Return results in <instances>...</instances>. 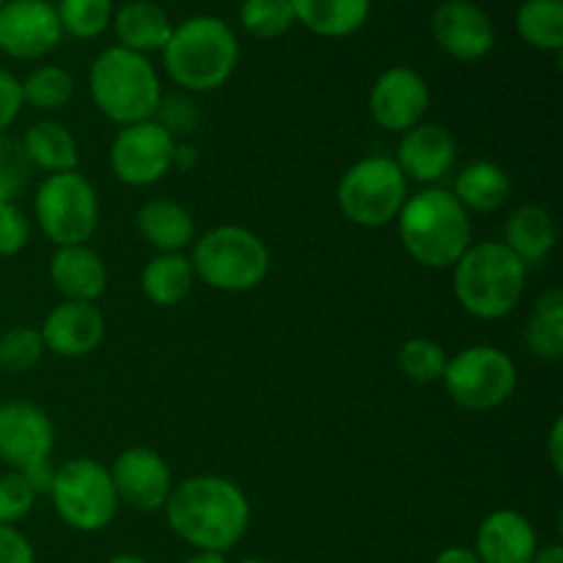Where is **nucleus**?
<instances>
[{"label": "nucleus", "instance_id": "1", "mask_svg": "<svg viewBox=\"0 0 563 563\" xmlns=\"http://www.w3.org/2000/svg\"><path fill=\"white\" fill-rule=\"evenodd\" d=\"M168 526L198 553H225L245 537L251 504L225 476H192L174 487L163 506Z\"/></svg>", "mask_w": 563, "mask_h": 563}, {"label": "nucleus", "instance_id": "2", "mask_svg": "<svg viewBox=\"0 0 563 563\" xmlns=\"http://www.w3.org/2000/svg\"><path fill=\"white\" fill-rule=\"evenodd\" d=\"M396 223L401 245L421 267H454L462 253L473 245L471 212L456 201L454 192L443 187H429L407 196Z\"/></svg>", "mask_w": 563, "mask_h": 563}, {"label": "nucleus", "instance_id": "3", "mask_svg": "<svg viewBox=\"0 0 563 563\" xmlns=\"http://www.w3.org/2000/svg\"><path fill=\"white\" fill-rule=\"evenodd\" d=\"M240 64V42L225 20L198 14L174 25L163 47V66L170 80L190 93H209L225 86Z\"/></svg>", "mask_w": 563, "mask_h": 563}, {"label": "nucleus", "instance_id": "4", "mask_svg": "<svg viewBox=\"0 0 563 563\" xmlns=\"http://www.w3.org/2000/svg\"><path fill=\"white\" fill-rule=\"evenodd\" d=\"M528 267L498 240L476 242L454 264V295L476 319H504L520 306Z\"/></svg>", "mask_w": 563, "mask_h": 563}, {"label": "nucleus", "instance_id": "5", "mask_svg": "<svg viewBox=\"0 0 563 563\" xmlns=\"http://www.w3.org/2000/svg\"><path fill=\"white\" fill-rule=\"evenodd\" d=\"M88 91L99 113L121 126L154 119L163 104V86L152 60L119 44L93 58Z\"/></svg>", "mask_w": 563, "mask_h": 563}, {"label": "nucleus", "instance_id": "6", "mask_svg": "<svg viewBox=\"0 0 563 563\" xmlns=\"http://www.w3.org/2000/svg\"><path fill=\"white\" fill-rule=\"evenodd\" d=\"M192 273L218 291H251L267 278L269 251L245 225H218L192 247Z\"/></svg>", "mask_w": 563, "mask_h": 563}, {"label": "nucleus", "instance_id": "7", "mask_svg": "<svg viewBox=\"0 0 563 563\" xmlns=\"http://www.w3.org/2000/svg\"><path fill=\"white\" fill-rule=\"evenodd\" d=\"M49 500L60 520L80 533H97L113 522L119 511L113 478L97 460H69L55 471Z\"/></svg>", "mask_w": 563, "mask_h": 563}, {"label": "nucleus", "instance_id": "8", "mask_svg": "<svg viewBox=\"0 0 563 563\" xmlns=\"http://www.w3.org/2000/svg\"><path fill=\"white\" fill-rule=\"evenodd\" d=\"M335 201L350 223L379 229L399 218L407 201V179L396 159L374 154L355 163L341 176Z\"/></svg>", "mask_w": 563, "mask_h": 563}, {"label": "nucleus", "instance_id": "9", "mask_svg": "<svg viewBox=\"0 0 563 563\" xmlns=\"http://www.w3.org/2000/svg\"><path fill=\"white\" fill-rule=\"evenodd\" d=\"M42 234L58 247L86 245L99 223V198L91 181L77 170L49 174L33 201Z\"/></svg>", "mask_w": 563, "mask_h": 563}, {"label": "nucleus", "instance_id": "10", "mask_svg": "<svg viewBox=\"0 0 563 563\" xmlns=\"http://www.w3.org/2000/svg\"><path fill=\"white\" fill-rule=\"evenodd\" d=\"M440 383L460 407L487 412L511 399L517 388V366L498 346L476 344L449 357Z\"/></svg>", "mask_w": 563, "mask_h": 563}, {"label": "nucleus", "instance_id": "11", "mask_svg": "<svg viewBox=\"0 0 563 563\" xmlns=\"http://www.w3.org/2000/svg\"><path fill=\"white\" fill-rule=\"evenodd\" d=\"M176 159V141L159 121H137L121 126L110 146V168L130 187H148L163 179Z\"/></svg>", "mask_w": 563, "mask_h": 563}, {"label": "nucleus", "instance_id": "12", "mask_svg": "<svg viewBox=\"0 0 563 563\" xmlns=\"http://www.w3.org/2000/svg\"><path fill=\"white\" fill-rule=\"evenodd\" d=\"M64 38L49 0H5L0 5V49L9 58L36 60L53 53Z\"/></svg>", "mask_w": 563, "mask_h": 563}, {"label": "nucleus", "instance_id": "13", "mask_svg": "<svg viewBox=\"0 0 563 563\" xmlns=\"http://www.w3.org/2000/svg\"><path fill=\"white\" fill-rule=\"evenodd\" d=\"M432 93H429L427 80L421 71L410 69V66H390L383 75L374 80L372 93H368V110L372 119L377 121L383 130L401 132L421 124L427 115Z\"/></svg>", "mask_w": 563, "mask_h": 563}, {"label": "nucleus", "instance_id": "14", "mask_svg": "<svg viewBox=\"0 0 563 563\" xmlns=\"http://www.w3.org/2000/svg\"><path fill=\"white\" fill-rule=\"evenodd\" d=\"M110 478H113L119 504L132 506L137 511L163 509L174 493V476H170L168 462L152 449L121 451L110 467Z\"/></svg>", "mask_w": 563, "mask_h": 563}, {"label": "nucleus", "instance_id": "15", "mask_svg": "<svg viewBox=\"0 0 563 563\" xmlns=\"http://www.w3.org/2000/svg\"><path fill=\"white\" fill-rule=\"evenodd\" d=\"M55 443L53 421L42 407L31 401H3L0 405V462L11 471L49 460Z\"/></svg>", "mask_w": 563, "mask_h": 563}, {"label": "nucleus", "instance_id": "16", "mask_svg": "<svg viewBox=\"0 0 563 563\" xmlns=\"http://www.w3.org/2000/svg\"><path fill=\"white\" fill-rule=\"evenodd\" d=\"M432 33L456 60H482L495 47L493 20L473 0H443L432 14Z\"/></svg>", "mask_w": 563, "mask_h": 563}, {"label": "nucleus", "instance_id": "17", "mask_svg": "<svg viewBox=\"0 0 563 563\" xmlns=\"http://www.w3.org/2000/svg\"><path fill=\"white\" fill-rule=\"evenodd\" d=\"M102 311L93 302H69L64 300L47 313L38 333H42L44 350L60 357H86L104 341Z\"/></svg>", "mask_w": 563, "mask_h": 563}, {"label": "nucleus", "instance_id": "18", "mask_svg": "<svg viewBox=\"0 0 563 563\" xmlns=\"http://www.w3.org/2000/svg\"><path fill=\"white\" fill-rule=\"evenodd\" d=\"M456 159V141L445 126L418 124L401 135L396 165L407 181L432 185L451 170Z\"/></svg>", "mask_w": 563, "mask_h": 563}, {"label": "nucleus", "instance_id": "19", "mask_svg": "<svg viewBox=\"0 0 563 563\" xmlns=\"http://www.w3.org/2000/svg\"><path fill=\"white\" fill-rule=\"evenodd\" d=\"M539 539L528 517L515 509H498L484 517L476 533V550L482 563H531Z\"/></svg>", "mask_w": 563, "mask_h": 563}, {"label": "nucleus", "instance_id": "20", "mask_svg": "<svg viewBox=\"0 0 563 563\" xmlns=\"http://www.w3.org/2000/svg\"><path fill=\"white\" fill-rule=\"evenodd\" d=\"M49 280L69 302H93L108 289L102 256L88 245H66L49 258Z\"/></svg>", "mask_w": 563, "mask_h": 563}, {"label": "nucleus", "instance_id": "21", "mask_svg": "<svg viewBox=\"0 0 563 563\" xmlns=\"http://www.w3.org/2000/svg\"><path fill=\"white\" fill-rule=\"evenodd\" d=\"M113 31L119 38V47L132 53H163L174 33V22L165 14L163 5L154 0H130L121 9L113 11Z\"/></svg>", "mask_w": 563, "mask_h": 563}, {"label": "nucleus", "instance_id": "22", "mask_svg": "<svg viewBox=\"0 0 563 563\" xmlns=\"http://www.w3.org/2000/svg\"><path fill=\"white\" fill-rule=\"evenodd\" d=\"M135 225L137 234L159 253H179L181 247L196 240L192 214L170 198H154V201L143 203L135 214Z\"/></svg>", "mask_w": 563, "mask_h": 563}, {"label": "nucleus", "instance_id": "23", "mask_svg": "<svg viewBox=\"0 0 563 563\" xmlns=\"http://www.w3.org/2000/svg\"><path fill=\"white\" fill-rule=\"evenodd\" d=\"M555 240H559V231H555L553 218H550L548 209L537 207V203H526V207L515 209L506 220L504 245L526 267L542 264L553 253Z\"/></svg>", "mask_w": 563, "mask_h": 563}, {"label": "nucleus", "instance_id": "24", "mask_svg": "<svg viewBox=\"0 0 563 563\" xmlns=\"http://www.w3.org/2000/svg\"><path fill=\"white\" fill-rule=\"evenodd\" d=\"M295 20L322 38H346L361 31L372 0H291Z\"/></svg>", "mask_w": 563, "mask_h": 563}, {"label": "nucleus", "instance_id": "25", "mask_svg": "<svg viewBox=\"0 0 563 563\" xmlns=\"http://www.w3.org/2000/svg\"><path fill=\"white\" fill-rule=\"evenodd\" d=\"M511 192L509 174L498 163L478 159L460 170L454 181V198L467 212H495Z\"/></svg>", "mask_w": 563, "mask_h": 563}, {"label": "nucleus", "instance_id": "26", "mask_svg": "<svg viewBox=\"0 0 563 563\" xmlns=\"http://www.w3.org/2000/svg\"><path fill=\"white\" fill-rule=\"evenodd\" d=\"M22 152H25L27 163L47 174L75 170L77 159H80L75 137L58 121H36L33 126H27L25 137H22Z\"/></svg>", "mask_w": 563, "mask_h": 563}, {"label": "nucleus", "instance_id": "27", "mask_svg": "<svg viewBox=\"0 0 563 563\" xmlns=\"http://www.w3.org/2000/svg\"><path fill=\"white\" fill-rule=\"evenodd\" d=\"M192 264L181 253H157L141 273V289L154 306H179L192 289Z\"/></svg>", "mask_w": 563, "mask_h": 563}, {"label": "nucleus", "instance_id": "28", "mask_svg": "<svg viewBox=\"0 0 563 563\" xmlns=\"http://www.w3.org/2000/svg\"><path fill=\"white\" fill-rule=\"evenodd\" d=\"M526 346L542 361H559L563 355V291L550 286L539 295L526 322Z\"/></svg>", "mask_w": 563, "mask_h": 563}, {"label": "nucleus", "instance_id": "29", "mask_svg": "<svg viewBox=\"0 0 563 563\" xmlns=\"http://www.w3.org/2000/svg\"><path fill=\"white\" fill-rule=\"evenodd\" d=\"M517 33L542 53L563 49V0H526L517 9Z\"/></svg>", "mask_w": 563, "mask_h": 563}, {"label": "nucleus", "instance_id": "30", "mask_svg": "<svg viewBox=\"0 0 563 563\" xmlns=\"http://www.w3.org/2000/svg\"><path fill=\"white\" fill-rule=\"evenodd\" d=\"M22 82V99L36 110H60L75 97V77L69 69L44 64L33 69Z\"/></svg>", "mask_w": 563, "mask_h": 563}, {"label": "nucleus", "instance_id": "31", "mask_svg": "<svg viewBox=\"0 0 563 563\" xmlns=\"http://www.w3.org/2000/svg\"><path fill=\"white\" fill-rule=\"evenodd\" d=\"M60 31L75 38H97L113 22V0H58Z\"/></svg>", "mask_w": 563, "mask_h": 563}, {"label": "nucleus", "instance_id": "32", "mask_svg": "<svg viewBox=\"0 0 563 563\" xmlns=\"http://www.w3.org/2000/svg\"><path fill=\"white\" fill-rule=\"evenodd\" d=\"M295 9L291 0H242L240 25L253 38H278L295 25Z\"/></svg>", "mask_w": 563, "mask_h": 563}, {"label": "nucleus", "instance_id": "33", "mask_svg": "<svg viewBox=\"0 0 563 563\" xmlns=\"http://www.w3.org/2000/svg\"><path fill=\"white\" fill-rule=\"evenodd\" d=\"M449 366V355L432 339H410L399 350V368L412 383H440Z\"/></svg>", "mask_w": 563, "mask_h": 563}, {"label": "nucleus", "instance_id": "34", "mask_svg": "<svg viewBox=\"0 0 563 563\" xmlns=\"http://www.w3.org/2000/svg\"><path fill=\"white\" fill-rule=\"evenodd\" d=\"M44 355V341L36 328H11L0 335V368L9 374H22L36 366Z\"/></svg>", "mask_w": 563, "mask_h": 563}, {"label": "nucleus", "instance_id": "35", "mask_svg": "<svg viewBox=\"0 0 563 563\" xmlns=\"http://www.w3.org/2000/svg\"><path fill=\"white\" fill-rule=\"evenodd\" d=\"M27 170H31V163L22 146L0 135V203H14V198L25 187Z\"/></svg>", "mask_w": 563, "mask_h": 563}, {"label": "nucleus", "instance_id": "36", "mask_svg": "<svg viewBox=\"0 0 563 563\" xmlns=\"http://www.w3.org/2000/svg\"><path fill=\"white\" fill-rule=\"evenodd\" d=\"M36 504V495L27 487L22 473L5 471L0 473V526H14Z\"/></svg>", "mask_w": 563, "mask_h": 563}, {"label": "nucleus", "instance_id": "37", "mask_svg": "<svg viewBox=\"0 0 563 563\" xmlns=\"http://www.w3.org/2000/svg\"><path fill=\"white\" fill-rule=\"evenodd\" d=\"M31 223L14 203H0V258H11L27 245Z\"/></svg>", "mask_w": 563, "mask_h": 563}, {"label": "nucleus", "instance_id": "38", "mask_svg": "<svg viewBox=\"0 0 563 563\" xmlns=\"http://www.w3.org/2000/svg\"><path fill=\"white\" fill-rule=\"evenodd\" d=\"M22 104H25V99H22V82L11 71L0 69V135L14 124Z\"/></svg>", "mask_w": 563, "mask_h": 563}, {"label": "nucleus", "instance_id": "39", "mask_svg": "<svg viewBox=\"0 0 563 563\" xmlns=\"http://www.w3.org/2000/svg\"><path fill=\"white\" fill-rule=\"evenodd\" d=\"M0 563H36L31 542L14 526H0Z\"/></svg>", "mask_w": 563, "mask_h": 563}, {"label": "nucleus", "instance_id": "40", "mask_svg": "<svg viewBox=\"0 0 563 563\" xmlns=\"http://www.w3.org/2000/svg\"><path fill=\"white\" fill-rule=\"evenodd\" d=\"M22 478L27 482V487L33 489V495H47L49 487H53V478H55V467L49 465V460L42 462H33V465L22 467Z\"/></svg>", "mask_w": 563, "mask_h": 563}, {"label": "nucleus", "instance_id": "41", "mask_svg": "<svg viewBox=\"0 0 563 563\" xmlns=\"http://www.w3.org/2000/svg\"><path fill=\"white\" fill-rule=\"evenodd\" d=\"M548 451H550V462H553V471L563 473V418H555L553 429H550L548 438Z\"/></svg>", "mask_w": 563, "mask_h": 563}, {"label": "nucleus", "instance_id": "42", "mask_svg": "<svg viewBox=\"0 0 563 563\" xmlns=\"http://www.w3.org/2000/svg\"><path fill=\"white\" fill-rule=\"evenodd\" d=\"M434 563H482L471 548H445Z\"/></svg>", "mask_w": 563, "mask_h": 563}, {"label": "nucleus", "instance_id": "43", "mask_svg": "<svg viewBox=\"0 0 563 563\" xmlns=\"http://www.w3.org/2000/svg\"><path fill=\"white\" fill-rule=\"evenodd\" d=\"M531 563H563V548L559 542L548 544V548H539Z\"/></svg>", "mask_w": 563, "mask_h": 563}, {"label": "nucleus", "instance_id": "44", "mask_svg": "<svg viewBox=\"0 0 563 563\" xmlns=\"http://www.w3.org/2000/svg\"><path fill=\"white\" fill-rule=\"evenodd\" d=\"M185 563H225V559H223V553H196Z\"/></svg>", "mask_w": 563, "mask_h": 563}, {"label": "nucleus", "instance_id": "45", "mask_svg": "<svg viewBox=\"0 0 563 563\" xmlns=\"http://www.w3.org/2000/svg\"><path fill=\"white\" fill-rule=\"evenodd\" d=\"M108 563H148V561H146V559H141V555L124 553V555H115V559H110Z\"/></svg>", "mask_w": 563, "mask_h": 563}, {"label": "nucleus", "instance_id": "46", "mask_svg": "<svg viewBox=\"0 0 563 563\" xmlns=\"http://www.w3.org/2000/svg\"><path fill=\"white\" fill-rule=\"evenodd\" d=\"M240 563H269V561H262V559H245V561H240Z\"/></svg>", "mask_w": 563, "mask_h": 563}, {"label": "nucleus", "instance_id": "47", "mask_svg": "<svg viewBox=\"0 0 563 563\" xmlns=\"http://www.w3.org/2000/svg\"><path fill=\"white\" fill-rule=\"evenodd\" d=\"M5 3V0H0V5H3Z\"/></svg>", "mask_w": 563, "mask_h": 563}]
</instances>
